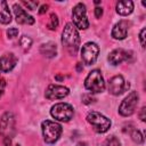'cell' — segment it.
Returning a JSON list of instances; mask_svg holds the SVG:
<instances>
[{
    "label": "cell",
    "instance_id": "obj_1",
    "mask_svg": "<svg viewBox=\"0 0 146 146\" xmlns=\"http://www.w3.org/2000/svg\"><path fill=\"white\" fill-rule=\"evenodd\" d=\"M62 44L68 51L70 55H76L80 47V35L78 29L72 23H67L63 30Z\"/></svg>",
    "mask_w": 146,
    "mask_h": 146
},
{
    "label": "cell",
    "instance_id": "obj_2",
    "mask_svg": "<svg viewBox=\"0 0 146 146\" xmlns=\"http://www.w3.org/2000/svg\"><path fill=\"white\" fill-rule=\"evenodd\" d=\"M42 128V135H43V139L47 144H54L56 143L63 131V128L59 123L50 121V120H46L42 122L41 124Z\"/></svg>",
    "mask_w": 146,
    "mask_h": 146
},
{
    "label": "cell",
    "instance_id": "obj_3",
    "mask_svg": "<svg viewBox=\"0 0 146 146\" xmlns=\"http://www.w3.org/2000/svg\"><path fill=\"white\" fill-rule=\"evenodd\" d=\"M84 87H86V89H88L89 91H91L94 94L104 91L105 82H104L103 75L99 70H92L91 72H89L88 76L84 80Z\"/></svg>",
    "mask_w": 146,
    "mask_h": 146
},
{
    "label": "cell",
    "instance_id": "obj_4",
    "mask_svg": "<svg viewBox=\"0 0 146 146\" xmlns=\"http://www.w3.org/2000/svg\"><path fill=\"white\" fill-rule=\"evenodd\" d=\"M87 121L92 125L94 130L98 133H104L111 128V120L95 111H91L90 113H88Z\"/></svg>",
    "mask_w": 146,
    "mask_h": 146
},
{
    "label": "cell",
    "instance_id": "obj_5",
    "mask_svg": "<svg viewBox=\"0 0 146 146\" xmlns=\"http://www.w3.org/2000/svg\"><path fill=\"white\" fill-rule=\"evenodd\" d=\"M50 114L55 120L62 122H68L73 117L74 111L73 107L67 103H57L51 107Z\"/></svg>",
    "mask_w": 146,
    "mask_h": 146
},
{
    "label": "cell",
    "instance_id": "obj_6",
    "mask_svg": "<svg viewBox=\"0 0 146 146\" xmlns=\"http://www.w3.org/2000/svg\"><path fill=\"white\" fill-rule=\"evenodd\" d=\"M0 135L3 139H11L15 135V117L11 112H6L0 117Z\"/></svg>",
    "mask_w": 146,
    "mask_h": 146
},
{
    "label": "cell",
    "instance_id": "obj_7",
    "mask_svg": "<svg viewBox=\"0 0 146 146\" xmlns=\"http://www.w3.org/2000/svg\"><path fill=\"white\" fill-rule=\"evenodd\" d=\"M72 19H73V25L76 29L86 30L89 26V22H88V18H87L86 6L82 2H79L74 6L73 11H72Z\"/></svg>",
    "mask_w": 146,
    "mask_h": 146
},
{
    "label": "cell",
    "instance_id": "obj_8",
    "mask_svg": "<svg viewBox=\"0 0 146 146\" xmlns=\"http://www.w3.org/2000/svg\"><path fill=\"white\" fill-rule=\"evenodd\" d=\"M138 99L139 96L137 94V91H131L120 104L119 106V113L122 116H130L135 113L136 107L138 105Z\"/></svg>",
    "mask_w": 146,
    "mask_h": 146
},
{
    "label": "cell",
    "instance_id": "obj_9",
    "mask_svg": "<svg viewBox=\"0 0 146 146\" xmlns=\"http://www.w3.org/2000/svg\"><path fill=\"white\" fill-rule=\"evenodd\" d=\"M99 47L95 42H87L81 48V58L86 65H92L98 58Z\"/></svg>",
    "mask_w": 146,
    "mask_h": 146
},
{
    "label": "cell",
    "instance_id": "obj_10",
    "mask_svg": "<svg viewBox=\"0 0 146 146\" xmlns=\"http://www.w3.org/2000/svg\"><path fill=\"white\" fill-rule=\"evenodd\" d=\"M128 88H129V83H127L124 81V78L122 75H115V76L111 78L108 81V84H107V89H108L110 94H112L114 96H119V95L123 94Z\"/></svg>",
    "mask_w": 146,
    "mask_h": 146
},
{
    "label": "cell",
    "instance_id": "obj_11",
    "mask_svg": "<svg viewBox=\"0 0 146 146\" xmlns=\"http://www.w3.org/2000/svg\"><path fill=\"white\" fill-rule=\"evenodd\" d=\"M68 94H70V90L67 87L59 86V84H50L48 86L44 96L47 99L54 100V99H62L66 97Z\"/></svg>",
    "mask_w": 146,
    "mask_h": 146
},
{
    "label": "cell",
    "instance_id": "obj_12",
    "mask_svg": "<svg viewBox=\"0 0 146 146\" xmlns=\"http://www.w3.org/2000/svg\"><path fill=\"white\" fill-rule=\"evenodd\" d=\"M14 13H15V17H16V22L18 24H26V25H32L34 23V18L27 14V11L22 8L21 5L15 3L13 6Z\"/></svg>",
    "mask_w": 146,
    "mask_h": 146
},
{
    "label": "cell",
    "instance_id": "obj_13",
    "mask_svg": "<svg viewBox=\"0 0 146 146\" xmlns=\"http://www.w3.org/2000/svg\"><path fill=\"white\" fill-rule=\"evenodd\" d=\"M131 57V54L124 49H114L113 51L110 52L107 59L110 62L111 65H119L122 62H127L129 60V58Z\"/></svg>",
    "mask_w": 146,
    "mask_h": 146
},
{
    "label": "cell",
    "instance_id": "obj_14",
    "mask_svg": "<svg viewBox=\"0 0 146 146\" xmlns=\"http://www.w3.org/2000/svg\"><path fill=\"white\" fill-rule=\"evenodd\" d=\"M17 62H18V58L13 52L2 55L0 57V71L3 72V73H7V72L11 71L16 66Z\"/></svg>",
    "mask_w": 146,
    "mask_h": 146
},
{
    "label": "cell",
    "instance_id": "obj_15",
    "mask_svg": "<svg viewBox=\"0 0 146 146\" xmlns=\"http://www.w3.org/2000/svg\"><path fill=\"white\" fill-rule=\"evenodd\" d=\"M128 26L129 24L127 21H120L119 23H116L111 32L112 38L115 40H123L128 34Z\"/></svg>",
    "mask_w": 146,
    "mask_h": 146
},
{
    "label": "cell",
    "instance_id": "obj_16",
    "mask_svg": "<svg viewBox=\"0 0 146 146\" xmlns=\"http://www.w3.org/2000/svg\"><path fill=\"white\" fill-rule=\"evenodd\" d=\"M133 10V2L130 0H122L116 3V13L122 16L130 15Z\"/></svg>",
    "mask_w": 146,
    "mask_h": 146
},
{
    "label": "cell",
    "instance_id": "obj_17",
    "mask_svg": "<svg viewBox=\"0 0 146 146\" xmlns=\"http://www.w3.org/2000/svg\"><path fill=\"white\" fill-rule=\"evenodd\" d=\"M11 22V14L8 7V3L3 0H0V23L8 24Z\"/></svg>",
    "mask_w": 146,
    "mask_h": 146
},
{
    "label": "cell",
    "instance_id": "obj_18",
    "mask_svg": "<svg viewBox=\"0 0 146 146\" xmlns=\"http://www.w3.org/2000/svg\"><path fill=\"white\" fill-rule=\"evenodd\" d=\"M40 52H41V55H43L48 58H52L57 55V47L54 42H47V43L41 44Z\"/></svg>",
    "mask_w": 146,
    "mask_h": 146
},
{
    "label": "cell",
    "instance_id": "obj_19",
    "mask_svg": "<svg viewBox=\"0 0 146 146\" xmlns=\"http://www.w3.org/2000/svg\"><path fill=\"white\" fill-rule=\"evenodd\" d=\"M131 139L136 143V144H143L144 143V137L141 135L140 131H138L137 129H131V131H129Z\"/></svg>",
    "mask_w": 146,
    "mask_h": 146
},
{
    "label": "cell",
    "instance_id": "obj_20",
    "mask_svg": "<svg viewBox=\"0 0 146 146\" xmlns=\"http://www.w3.org/2000/svg\"><path fill=\"white\" fill-rule=\"evenodd\" d=\"M58 24H59V22H58V17H57V15H56V14H50V16H49V21H48V23H47V27H48L49 30L54 31V30L57 29Z\"/></svg>",
    "mask_w": 146,
    "mask_h": 146
},
{
    "label": "cell",
    "instance_id": "obj_21",
    "mask_svg": "<svg viewBox=\"0 0 146 146\" xmlns=\"http://www.w3.org/2000/svg\"><path fill=\"white\" fill-rule=\"evenodd\" d=\"M19 44H21V47L26 51V50L30 49V47H31V44H32V39H31L30 36H27V35H23V36H21V39H19Z\"/></svg>",
    "mask_w": 146,
    "mask_h": 146
},
{
    "label": "cell",
    "instance_id": "obj_22",
    "mask_svg": "<svg viewBox=\"0 0 146 146\" xmlns=\"http://www.w3.org/2000/svg\"><path fill=\"white\" fill-rule=\"evenodd\" d=\"M104 146H121V143H120L119 138H116L115 136H110L105 139Z\"/></svg>",
    "mask_w": 146,
    "mask_h": 146
},
{
    "label": "cell",
    "instance_id": "obj_23",
    "mask_svg": "<svg viewBox=\"0 0 146 146\" xmlns=\"http://www.w3.org/2000/svg\"><path fill=\"white\" fill-rule=\"evenodd\" d=\"M22 5L23 6H25L29 10H34V9H36V7L39 6V2L38 1H22Z\"/></svg>",
    "mask_w": 146,
    "mask_h": 146
},
{
    "label": "cell",
    "instance_id": "obj_24",
    "mask_svg": "<svg viewBox=\"0 0 146 146\" xmlns=\"http://www.w3.org/2000/svg\"><path fill=\"white\" fill-rule=\"evenodd\" d=\"M96 99L91 96V94H84V95H82V103H84V104H91V103H94Z\"/></svg>",
    "mask_w": 146,
    "mask_h": 146
},
{
    "label": "cell",
    "instance_id": "obj_25",
    "mask_svg": "<svg viewBox=\"0 0 146 146\" xmlns=\"http://www.w3.org/2000/svg\"><path fill=\"white\" fill-rule=\"evenodd\" d=\"M18 34V29L16 27H10L9 30H7V35L9 39H14L15 36H17Z\"/></svg>",
    "mask_w": 146,
    "mask_h": 146
},
{
    "label": "cell",
    "instance_id": "obj_26",
    "mask_svg": "<svg viewBox=\"0 0 146 146\" xmlns=\"http://www.w3.org/2000/svg\"><path fill=\"white\" fill-rule=\"evenodd\" d=\"M145 33H146V29H141L140 33H139V40H140V44L143 48H145Z\"/></svg>",
    "mask_w": 146,
    "mask_h": 146
},
{
    "label": "cell",
    "instance_id": "obj_27",
    "mask_svg": "<svg viewBox=\"0 0 146 146\" xmlns=\"http://www.w3.org/2000/svg\"><path fill=\"white\" fill-rule=\"evenodd\" d=\"M102 15H103V8L102 7H96L95 8V16L97 18H100Z\"/></svg>",
    "mask_w": 146,
    "mask_h": 146
},
{
    "label": "cell",
    "instance_id": "obj_28",
    "mask_svg": "<svg viewBox=\"0 0 146 146\" xmlns=\"http://www.w3.org/2000/svg\"><path fill=\"white\" fill-rule=\"evenodd\" d=\"M145 112H146V107L143 106L141 110H140V113H139V117H140V120H141L143 122H145V120H146V117H145Z\"/></svg>",
    "mask_w": 146,
    "mask_h": 146
},
{
    "label": "cell",
    "instance_id": "obj_29",
    "mask_svg": "<svg viewBox=\"0 0 146 146\" xmlns=\"http://www.w3.org/2000/svg\"><path fill=\"white\" fill-rule=\"evenodd\" d=\"M48 10V5H42L39 9V14H44Z\"/></svg>",
    "mask_w": 146,
    "mask_h": 146
},
{
    "label": "cell",
    "instance_id": "obj_30",
    "mask_svg": "<svg viewBox=\"0 0 146 146\" xmlns=\"http://www.w3.org/2000/svg\"><path fill=\"white\" fill-rule=\"evenodd\" d=\"M5 86H6V82H5V80H3V79H0V89H2Z\"/></svg>",
    "mask_w": 146,
    "mask_h": 146
},
{
    "label": "cell",
    "instance_id": "obj_31",
    "mask_svg": "<svg viewBox=\"0 0 146 146\" xmlns=\"http://www.w3.org/2000/svg\"><path fill=\"white\" fill-rule=\"evenodd\" d=\"M1 95H2V90L0 89V96H1Z\"/></svg>",
    "mask_w": 146,
    "mask_h": 146
},
{
    "label": "cell",
    "instance_id": "obj_32",
    "mask_svg": "<svg viewBox=\"0 0 146 146\" xmlns=\"http://www.w3.org/2000/svg\"><path fill=\"white\" fill-rule=\"evenodd\" d=\"M15 146H19V145H18V144H16V145H15Z\"/></svg>",
    "mask_w": 146,
    "mask_h": 146
}]
</instances>
